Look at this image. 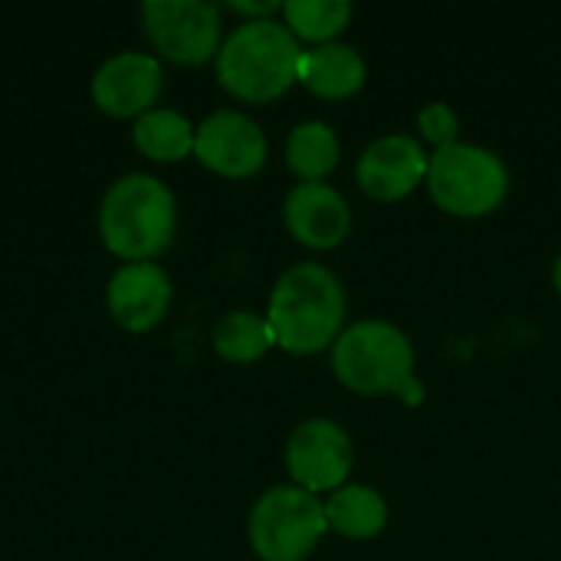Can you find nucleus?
<instances>
[{
	"label": "nucleus",
	"instance_id": "obj_1",
	"mask_svg": "<svg viewBox=\"0 0 561 561\" xmlns=\"http://www.w3.org/2000/svg\"><path fill=\"white\" fill-rule=\"evenodd\" d=\"M345 289L329 266L296 263L270 293L266 322L279 348L289 355H316L345 332Z\"/></svg>",
	"mask_w": 561,
	"mask_h": 561
},
{
	"label": "nucleus",
	"instance_id": "obj_2",
	"mask_svg": "<svg viewBox=\"0 0 561 561\" xmlns=\"http://www.w3.org/2000/svg\"><path fill=\"white\" fill-rule=\"evenodd\" d=\"M332 371L362 398L398 394L408 404H421L424 394L421 381L414 378L411 339L385 319L352 322L332 345Z\"/></svg>",
	"mask_w": 561,
	"mask_h": 561
},
{
	"label": "nucleus",
	"instance_id": "obj_3",
	"mask_svg": "<svg viewBox=\"0 0 561 561\" xmlns=\"http://www.w3.org/2000/svg\"><path fill=\"white\" fill-rule=\"evenodd\" d=\"M299 39L279 20H243L217 53L220 85L243 102L279 99L299 72Z\"/></svg>",
	"mask_w": 561,
	"mask_h": 561
},
{
	"label": "nucleus",
	"instance_id": "obj_4",
	"mask_svg": "<svg viewBox=\"0 0 561 561\" xmlns=\"http://www.w3.org/2000/svg\"><path fill=\"white\" fill-rule=\"evenodd\" d=\"M178 207L174 194L151 174L118 178L99 207L102 243L131 263H151L174 240Z\"/></svg>",
	"mask_w": 561,
	"mask_h": 561
},
{
	"label": "nucleus",
	"instance_id": "obj_5",
	"mask_svg": "<svg viewBox=\"0 0 561 561\" xmlns=\"http://www.w3.org/2000/svg\"><path fill=\"white\" fill-rule=\"evenodd\" d=\"M427 191L444 214L486 217L500 210L510 194V168L483 145L457 141L431 154Z\"/></svg>",
	"mask_w": 561,
	"mask_h": 561
},
{
	"label": "nucleus",
	"instance_id": "obj_6",
	"mask_svg": "<svg viewBox=\"0 0 561 561\" xmlns=\"http://www.w3.org/2000/svg\"><path fill=\"white\" fill-rule=\"evenodd\" d=\"M247 529L263 561H306L329 533L325 503L296 483H283L256 500Z\"/></svg>",
	"mask_w": 561,
	"mask_h": 561
},
{
	"label": "nucleus",
	"instance_id": "obj_7",
	"mask_svg": "<svg viewBox=\"0 0 561 561\" xmlns=\"http://www.w3.org/2000/svg\"><path fill=\"white\" fill-rule=\"evenodd\" d=\"M145 33L174 62L201 66L220 53V7L210 0H148Z\"/></svg>",
	"mask_w": 561,
	"mask_h": 561
},
{
	"label": "nucleus",
	"instance_id": "obj_8",
	"mask_svg": "<svg viewBox=\"0 0 561 561\" xmlns=\"http://www.w3.org/2000/svg\"><path fill=\"white\" fill-rule=\"evenodd\" d=\"M286 467L299 490L335 493L355 467L352 434L329 417H309L286 444Z\"/></svg>",
	"mask_w": 561,
	"mask_h": 561
},
{
	"label": "nucleus",
	"instance_id": "obj_9",
	"mask_svg": "<svg viewBox=\"0 0 561 561\" xmlns=\"http://www.w3.org/2000/svg\"><path fill=\"white\" fill-rule=\"evenodd\" d=\"M266 151L263 128L233 108L207 115L194 131V154L224 178H253L266 164Z\"/></svg>",
	"mask_w": 561,
	"mask_h": 561
},
{
	"label": "nucleus",
	"instance_id": "obj_10",
	"mask_svg": "<svg viewBox=\"0 0 561 561\" xmlns=\"http://www.w3.org/2000/svg\"><path fill=\"white\" fill-rule=\"evenodd\" d=\"M427 168L431 158L424 151V145L404 131L394 135H381L375 138L355 168L358 187L371 197V201H404L408 194H414L424 181H427Z\"/></svg>",
	"mask_w": 561,
	"mask_h": 561
},
{
	"label": "nucleus",
	"instance_id": "obj_11",
	"mask_svg": "<svg viewBox=\"0 0 561 561\" xmlns=\"http://www.w3.org/2000/svg\"><path fill=\"white\" fill-rule=\"evenodd\" d=\"M164 85L161 62L148 53H115L92 76V102L115 118L145 115Z\"/></svg>",
	"mask_w": 561,
	"mask_h": 561
},
{
	"label": "nucleus",
	"instance_id": "obj_12",
	"mask_svg": "<svg viewBox=\"0 0 561 561\" xmlns=\"http://www.w3.org/2000/svg\"><path fill=\"white\" fill-rule=\"evenodd\" d=\"M286 230L312 250H335L352 233L348 201L325 181H299L283 204Z\"/></svg>",
	"mask_w": 561,
	"mask_h": 561
},
{
	"label": "nucleus",
	"instance_id": "obj_13",
	"mask_svg": "<svg viewBox=\"0 0 561 561\" xmlns=\"http://www.w3.org/2000/svg\"><path fill=\"white\" fill-rule=\"evenodd\" d=\"M115 322L128 332L154 329L171 302V279L158 263H125L105 289Z\"/></svg>",
	"mask_w": 561,
	"mask_h": 561
},
{
	"label": "nucleus",
	"instance_id": "obj_14",
	"mask_svg": "<svg viewBox=\"0 0 561 561\" xmlns=\"http://www.w3.org/2000/svg\"><path fill=\"white\" fill-rule=\"evenodd\" d=\"M368 66L362 53L348 43H322L302 49L296 82H302L319 99H348L365 85Z\"/></svg>",
	"mask_w": 561,
	"mask_h": 561
},
{
	"label": "nucleus",
	"instance_id": "obj_15",
	"mask_svg": "<svg viewBox=\"0 0 561 561\" xmlns=\"http://www.w3.org/2000/svg\"><path fill=\"white\" fill-rule=\"evenodd\" d=\"M325 519L329 529L352 539L368 542L385 533L388 526V503L378 490L365 483H345L325 500Z\"/></svg>",
	"mask_w": 561,
	"mask_h": 561
},
{
	"label": "nucleus",
	"instance_id": "obj_16",
	"mask_svg": "<svg viewBox=\"0 0 561 561\" xmlns=\"http://www.w3.org/2000/svg\"><path fill=\"white\" fill-rule=\"evenodd\" d=\"M342 158V145L332 125L302 122L286 138V164L299 181H325Z\"/></svg>",
	"mask_w": 561,
	"mask_h": 561
},
{
	"label": "nucleus",
	"instance_id": "obj_17",
	"mask_svg": "<svg viewBox=\"0 0 561 561\" xmlns=\"http://www.w3.org/2000/svg\"><path fill=\"white\" fill-rule=\"evenodd\" d=\"M194 131L197 128L181 112L151 108L135 122L131 138L135 148L151 161H181L187 151H194Z\"/></svg>",
	"mask_w": 561,
	"mask_h": 561
},
{
	"label": "nucleus",
	"instance_id": "obj_18",
	"mask_svg": "<svg viewBox=\"0 0 561 561\" xmlns=\"http://www.w3.org/2000/svg\"><path fill=\"white\" fill-rule=\"evenodd\" d=\"M270 345H276V335H273L266 316H256L250 309L227 312L214 325V352L227 362L250 365V362L263 358L270 352Z\"/></svg>",
	"mask_w": 561,
	"mask_h": 561
},
{
	"label": "nucleus",
	"instance_id": "obj_19",
	"mask_svg": "<svg viewBox=\"0 0 561 561\" xmlns=\"http://www.w3.org/2000/svg\"><path fill=\"white\" fill-rule=\"evenodd\" d=\"M286 26L306 43H335V36L352 23L355 10L348 0H289L283 3Z\"/></svg>",
	"mask_w": 561,
	"mask_h": 561
},
{
	"label": "nucleus",
	"instance_id": "obj_20",
	"mask_svg": "<svg viewBox=\"0 0 561 561\" xmlns=\"http://www.w3.org/2000/svg\"><path fill=\"white\" fill-rule=\"evenodd\" d=\"M417 128H421L424 141H431V145H434V151H440V148L457 145L460 118H457V112H454L447 102H431V105H424V108H421V115H417Z\"/></svg>",
	"mask_w": 561,
	"mask_h": 561
},
{
	"label": "nucleus",
	"instance_id": "obj_21",
	"mask_svg": "<svg viewBox=\"0 0 561 561\" xmlns=\"http://www.w3.org/2000/svg\"><path fill=\"white\" fill-rule=\"evenodd\" d=\"M230 10H233V13H243L247 20H270V16H273L276 10H283V7H279L276 0H263V3H250V0H247V3H243V0H230Z\"/></svg>",
	"mask_w": 561,
	"mask_h": 561
},
{
	"label": "nucleus",
	"instance_id": "obj_22",
	"mask_svg": "<svg viewBox=\"0 0 561 561\" xmlns=\"http://www.w3.org/2000/svg\"><path fill=\"white\" fill-rule=\"evenodd\" d=\"M552 283H556V293L561 296V256L556 260V270H552Z\"/></svg>",
	"mask_w": 561,
	"mask_h": 561
}]
</instances>
